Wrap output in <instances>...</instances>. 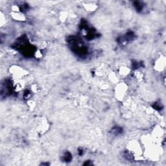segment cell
<instances>
[{"label":"cell","mask_w":166,"mask_h":166,"mask_svg":"<svg viewBox=\"0 0 166 166\" xmlns=\"http://www.w3.org/2000/svg\"><path fill=\"white\" fill-rule=\"evenodd\" d=\"M42 50H36L35 52H34V57L36 58V59H40L42 57Z\"/></svg>","instance_id":"e0dca14e"},{"label":"cell","mask_w":166,"mask_h":166,"mask_svg":"<svg viewBox=\"0 0 166 166\" xmlns=\"http://www.w3.org/2000/svg\"><path fill=\"white\" fill-rule=\"evenodd\" d=\"M36 46H37L38 50H42L47 47V43L46 42H38Z\"/></svg>","instance_id":"5bb4252c"},{"label":"cell","mask_w":166,"mask_h":166,"mask_svg":"<svg viewBox=\"0 0 166 166\" xmlns=\"http://www.w3.org/2000/svg\"><path fill=\"white\" fill-rule=\"evenodd\" d=\"M131 70L129 67L126 66H121L118 69V74L121 77H127L130 75Z\"/></svg>","instance_id":"30bf717a"},{"label":"cell","mask_w":166,"mask_h":166,"mask_svg":"<svg viewBox=\"0 0 166 166\" xmlns=\"http://www.w3.org/2000/svg\"><path fill=\"white\" fill-rule=\"evenodd\" d=\"M84 9L88 12H94L98 9V5L94 2H87L83 5Z\"/></svg>","instance_id":"9c48e42d"},{"label":"cell","mask_w":166,"mask_h":166,"mask_svg":"<svg viewBox=\"0 0 166 166\" xmlns=\"http://www.w3.org/2000/svg\"><path fill=\"white\" fill-rule=\"evenodd\" d=\"M166 66V59L164 55H160L156 59L155 64H154V68L155 71L159 73H162L165 71Z\"/></svg>","instance_id":"277c9868"},{"label":"cell","mask_w":166,"mask_h":166,"mask_svg":"<svg viewBox=\"0 0 166 166\" xmlns=\"http://www.w3.org/2000/svg\"><path fill=\"white\" fill-rule=\"evenodd\" d=\"M48 128H49V124L47 121L46 119H41L38 122L37 126H36V130L41 134L45 133L47 131Z\"/></svg>","instance_id":"8992f818"},{"label":"cell","mask_w":166,"mask_h":166,"mask_svg":"<svg viewBox=\"0 0 166 166\" xmlns=\"http://www.w3.org/2000/svg\"><path fill=\"white\" fill-rule=\"evenodd\" d=\"M9 72L11 76L14 79V81H19V80L23 79L29 75V72L23 67L14 65L10 67Z\"/></svg>","instance_id":"7a4b0ae2"},{"label":"cell","mask_w":166,"mask_h":166,"mask_svg":"<svg viewBox=\"0 0 166 166\" xmlns=\"http://www.w3.org/2000/svg\"><path fill=\"white\" fill-rule=\"evenodd\" d=\"M6 23V18H5V16L3 15V13L2 12L1 13V16H0V24H1V26L3 27V26H4Z\"/></svg>","instance_id":"2e32d148"},{"label":"cell","mask_w":166,"mask_h":166,"mask_svg":"<svg viewBox=\"0 0 166 166\" xmlns=\"http://www.w3.org/2000/svg\"><path fill=\"white\" fill-rule=\"evenodd\" d=\"M27 105H28L29 108L31 110H33L36 107V102L33 100H30V99L28 100L27 101Z\"/></svg>","instance_id":"9a60e30c"},{"label":"cell","mask_w":166,"mask_h":166,"mask_svg":"<svg viewBox=\"0 0 166 166\" xmlns=\"http://www.w3.org/2000/svg\"><path fill=\"white\" fill-rule=\"evenodd\" d=\"M108 81L110 83L116 84L119 82V79L117 73L113 71H110L108 72L107 75Z\"/></svg>","instance_id":"ba28073f"},{"label":"cell","mask_w":166,"mask_h":166,"mask_svg":"<svg viewBox=\"0 0 166 166\" xmlns=\"http://www.w3.org/2000/svg\"><path fill=\"white\" fill-rule=\"evenodd\" d=\"M134 74L135 78H136V79L138 80V81H142V80L144 79V74L142 73V71H141L140 70H135V71L134 73Z\"/></svg>","instance_id":"7c38bea8"},{"label":"cell","mask_w":166,"mask_h":166,"mask_svg":"<svg viewBox=\"0 0 166 166\" xmlns=\"http://www.w3.org/2000/svg\"><path fill=\"white\" fill-rule=\"evenodd\" d=\"M128 90V87L125 83L119 82L115 84L114 88L115 97L119 101H124L126 99Z\"/></svg>","instance_id":"6da1fadb"},{"label":"cell","mask_w":166,"mask_h":166,"mask_svg":"<svg viewBox=\"0 0 166 166\" xmlns=\"http://www.w3.org/2000/svg\"><path fill=\"white\" fill-rule=\"evenodd\" d=\"M128 151L134 156L140 157L143 155V149L140 141L136 140H132L127 145Z\"/></svg>","instance_id":"3957f363"},{"label":"cell","mask_w":166,"mask_h":166,"mask_svg":"<svg viewBox=\"0 0 166 166\" xmlns=\"http://www.w3.org/2000/svg\"><path fill=\"white\" fill-rule=\"evenodd\" d=\"M164 134V130L162 128V127L158 125L153 129V131L152 132V135H151V136L153 138L154 141H155V142L157 144L158 141L162 139Z\"/></svg>","instance_id":"5b68a950"},{"label":"cell","mask_w":166,"mask_h":166,"mask_svg":"<svg viewBox=\"0 0 166 166\" xmlns=\"http://www.w3.org/2000/svg\"><path fill=\"white\" fill-rule=\"evenodd\" d=\"M110 83L106 82V81H102L100 83V84L99 85V87L100 88V89L103 90H107L110 87Z\"/></svg>","instance_id":"4fadbf2b"},{"label":"cell","mask_w":166,"mask_h":166,"mask_svg":"<svg viewBox=\"0 0 166 166\" xmlns=\"http://www.w3.org/2000/svg\"><path fill=\"white\" fill-rule=\"evenodd\" d=\"M10 16L15 21L25 22L26 20V16L22 12H10Z\"/></svg>","instance_id":"52a82bcc"},{"label":"cell","mask_w":166,"mask_h":166,"mask_svg":"<svg viewBox=\"0 0 166 166\" xmlns=\"http://www.w3.org/2000/svg\"><path fill=\"white\" fill-rule=\"evenodd\" d=\"M70 16V14L68 13H67L66 11H61L59 14V19L61 22H65L66 20L68 19Z\"/></svg>","instance_id":"8fae6325"}]
</instances>
